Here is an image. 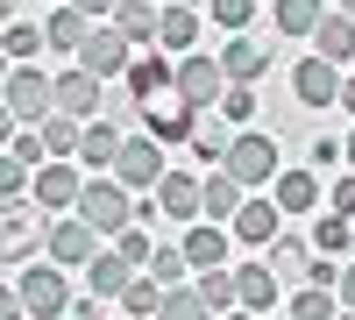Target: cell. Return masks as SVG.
I'll return each mask as SVG.
<instances>
[{
	"label": "cell",
	"mask_w": 355,
	"mask_h": 320,
	"mask_svg": "<svg viewBox=\"0 0 355 320\" xmlns=\"http://www.w3.org/2000/svg\"><path fill=\"white\" fill-rule=\"evenodd\" d=\"M220 171H234L242 185H270L277 178V142L270 135H234V150H227Z\"/></svg>",
	"instance_id": "7"
},
{
	"label": "cell",
	"mask_w": 355,
	"mask_h": 320,
	"mask_svg": "<svg viewBox=\"0 0 355 320\" xmlns=\"http://www.w3.org/2000/svg\"><path fill=\"white\" fill-rule=\"evenodd\" d=\"M341 15H355V0H341Z\"/></svg>",
	"instance_id": "50"
},
{
	"label": "cell",
	"mask_w": 355,
	"mask_h": 320,
	"mask_svg": "<svg viewBox=\"0 0 355 320\" xmlns=\"http://www.w3.org/2000/svg\"><path fill=\"white\" fill-rule=\"evenodd\" d=\"M348 164H355V135H348Z\"/></svg>",
	"instance_id": "51"
},
{
	"label": "cell",
	"mask_w": 355,
	"mask_h": 320,
	"mask_svg": "<svg viewBox=\"0 0 355 320\" xmlns=\"http://www.w3.org/2000/svg\"><path fill=\"white\" fill-rule=\"evenodd\" d=\"M313 50L320 57H327V65H348V57H355V15H327V22H320V36H313Z\"/></svg>",
	"instance_id": "20"
},
{
	"label": "cell",
	"mask_w": 355,
	"mask_h": 320,
	"mask_svg": "<svg viewBox=\"0 0 355 320\" xmlns=\"http://www.w3.org/2000/svg\"><path fill=\"white\" fill-rule=\"evenodd\" d=\"M313 249H320V256H341V249H348V214L313 221Z\"/></svg>",
	"instance_id": "36"
},
{
	"label": "cell",
	"mask_w": 355,
	"mask_h": 320,
	"mask_svg": "<svg viewBox=\"0 0 355 320\" xmlns=\"http://www.w3.org/2000/svg\"><path fill=\"white\" fill-rule=\"evenodd\" d=\"M43 157H50L43 135H15V164H36V171H43Z\"/></svg>",
	"instance_id": "42"
},
{
	"label": "cell",
	"mask_w": 355,
	"mask_h": 320,
	"mask_svg": "<svg viewBox=\"0 0 355 320\" xmlns=\"http://www.w3.org/2000/svg\"><path fill=\"white\" fill-rule=\"evenodd\" d=\"M43 43H50V36H43L36 22H8V57H15V65H36Z\"/></svg>",
	"instance_id": "35"
},
{
	"label": "cell",
	"mask_w": 355,
	"mask_h": 320,
	"mask_svg": "<svg viewBox=\"0 0 355 320\" xmlns=\"http://www.w3.org/2000/svg\"><path fill=\"white\" fill-rule=\"evenodd\" d=\"M220 71H227V85H256L263 71H270V50H263V43H249V36H227Z\"/></svg>",
	"instance_id": "15"
},
{
	"label": "cell",
	"mask_w": 355,
	"mask_h": 320,
	"mask_svg": "<svg viewBox=\"0 0 355 320\" xmlns=\"http://www.w3.org/2000/svg\"><path fill=\"white\" fill-rule=\"evenodd\" d=\"M28 242H36V228H28V214H15V207H8V264H15V271H21Z\"/></svg>",
	"instance_id": "39"
},
{
	"label": "cell",
	"mask_w": 355,
	"mask_h": 320,
	"mask_svg": "<svg viewBox=\"0 0 355 320\" xmlns=\"http://www.w3.org/2000/svg\"><path fill=\"white\" fill-rule=\"evenodd\" d=\"M249 199H242V178L234 171H206V221H227V214H242Z\"/></svg>",
	"instance_id": "24"
},
{
	"label": "cell",
	"mask_w": 355,
	"mask_h": 320,
	"mask_svg": "<svg viewBox=\"0 0 355 320\" xmlns=\"http://www.w3.org/2000/svg\"><path fill=\"white\" fill-rule=\"evenodd\" d=\"M78 221H93L100 235H121V228L135 221V199H128V185L121 178H85V192H78V207H71Z\"/></svg>",
	"instance_id": "2"
},
{
	"label": "cell",
	"mask_w": 355,
	"mask_h": 320,
	"mask_svg": "<svg viewBox=\"0 0 355 320\" xmlns=\"http://www.w3.org/2000/svg\"><path fill=\"white\" fill-rule=\"evenodd\" d=\"M128 65H135V50H128V36L114 22H100L85 36V50H78V71H93V78H128Z\"/></svg>",
	"instance_id": "4"
},
{
	"label": "cell",
	"mask_w": 355,
	"mask_h": 320,
	"mask_svg": "<svg viewBox=\"0 0 355 320\" xmlns=\"http://www.w3.org/2000/svg\"><path fill=\"white\" fill-rule=\"evenodd\" d=\"M277 28L284 36H320V22H327V0H277Z\"/></svg>",
	"instance_id": "25"
},
{
	"label": "cell",
	"mask_w": 355,
	"mask_h": 320,
	"mask_svg": "<svg viewBox=\"0 0 355 320\" xmlns=\"http://www.w3.org/2000/svg\"><path fill=\"white\" fill-rule=\"evenodd\" d=\"M128 285H135V264H128L121 249H107V256L85 264V292H93V299H121Z\"/></svg>",
	"instance_id": "14"
},
{
	"label": "cell",
	"mask_w": 355,
	"mask_h": 320,
	"mask_svg": "<svg viewBox=\"0 0 355 320\" xmlns=\"http://www.w3.org/2000/svg\"><path fill=\"white\" fill-rule=\"evenodd\" d=\"M291 320H341V306H334V285H306V292L291 299Z\"/></svg>",
	"instance_id": "33"
},
{
	"label": "cell",
	"mask_w": 355,
	"mask_h": 320,
	"mask_svg": "<svg viewBox=\"0 0 355 320\" xmlns=\"http://www.w3.org/2000/svg\"><path fill=\"white\" fill-rule=\"evenodd\" d=\"M93 242H100V228H93V221H78V214H71V221H57V228H50V264H93V256H100Z\"/></svg>",
	"instance_id": "11"
},
{
	"label": "cell",
	"mask_w": 355,
	"mask_h": 320,
	"mask_svg": "<svg viewBox=\"0 0 355 320\" xmlns=\"http://www.w3.org/2000/svg\"><path fill=\"white\" fill-rule=\"evenodd\" d=\"M142 121H150V135L157 142H178V135H185L192 142V128H199V107H185V100H150V107H142Z\"/></svg>",
	"instance_id": "13"
},
{
	"label": "cell",
	"mask_w": 355,
	"mask_h": 320,
	"mask_svg": "<svg viewBox=\"0 0 355 320\" xmlns=\"http://www.w3.org/2000/svg\"><path fill=\"white\" fill-rule=\"evenodd\" d=\"M277 221H284V207H277V199H249V207L234 214V235L263 249V242H277Z\"/></svg>",
	"instance_id": "18"
},
{
	"label": "cell",
	"mask_w": 355,
	"mask_h": 320,
	"mask_svg": "<svg viewBox=\"0 0 355 320\" xmlns=\"http://www.w3.org/2000/svg\"><path fill=\"white\" fill-rule=\"evenodd\" d=\"M341 107H348V114H355V78H348V85H341Z\"/></svg>",
	"instance_id": "47"
},
{
	"label": "cell",
	"mask_w": 355,
	"mask_h": 320,
	"mask_svg": "<svg viewBox=\"0 0 355 320\" xmlns=\"http://www.w3.org/2000/svg\"><path fill=\"white\" fill-rule=\"evenodd\" d=\"M157 22H164L157 0H121V8H114V28H121L128 43H157Z\"/></svg>",
	"instance_id": "21"
},
{
	"label": "cell",
	"mask_w": 355,
	"mask_h": 320,
	"mask_svg": "<svg viewBox=\"0 0 355 320\" xmlns=\"http://www.w3.org/2000/svg\"><path fill=\"white\" fill-rule=\"evenodd\" d=\"M270 199H277L284 214H313L320 207V178H313V171H277V192Z\"/></svg>",
	"instance_id": "22"
},
{
	"label": "cell",
	"mask_w": 355,
	"mask_h": 320,
	"mask_svg": "<svg viewBox=\"0 0 355 320\" xmlns=\"http://www.w3.org/2000/svg\"><path fill=\"white\" fill-rule=\"evenodd\" d=\"M334 214H355V171H348V178L334 185Z\"/></svg>",
	"instance_id": "44"
},
{
	"label": "cell",
	"mask_w": 355,
	"mask_h": 320,
	"mask_svg": "<svg viewBox=\"0 0 355 320\" xmlns=\"http://www.w3.org/2000/svg\"><path fill=\"white\" fill-rule=\"evenodd\" d=\"M185 8H214V0H185Z\"/></svg>",
	"instance_id": "49"
},
{
	"label": "cell",
	"mask_w": 355,
	"mask_h": 320,
	"mask_svg": "<svg viewBox=\"0 0 355 320\" xmlns=\"http://www.w3.org/2000/svg\"><path fill=\"white\" fill-rule=\"evenodd\" d=\"M15 292H21V306L36 313V320H57L71 306V292H64V278H57V264H28V271H15Z\"/></svg>",
	"instance_id": "5"
},
{
	"label": "cell",
	"mask_w": 355,
	"mask_h": 320,
	"mask_svg": "<svg viewBox=\"0 0 355 320\" xmlns=\"http://www.w3.org/2000/svg\"><path fill=\"white\" fill-rule=\"evenodd\" d=\"M341 65H327V57H306L299 71H291V93H299L306 107H341Z\"/></svg>",
	"instance_id": "8"
},
{
	"label": "cell",
	"mask_w": 355,
	"mask_h": 320,
	"mask_svg": "<svg viewBox=\"0 0 355 320\" xmlns=\"http://www.w3.org/2000/svg\"><path fill=\"white\" fill-rule=\"evenodd\" d=\"M178 249L192 256V271H220V264H227V228H214V221H192Z\"/></svg>",
	"instance_id": "16"
},
{
	"label": "cell",
	"mask_w": 355,
	"mask_h": 320,
	"mask_svg": "<svg viewBox=\"0 0 355 320\" xmlns=\"http://www.w3.org/2000/svg\"><path fill=\"white\" fill-rule=\"evenodd\" d=\"M178 100L199 107V114H214L227 100V71H220V50H185L178 57Z\"/></svg>",
	"instance_id": "1"
},
{
	"label": "cell",
	"mask_w": 355,
	"mask_h": 320,
	"mask_svg": "<svg viewBox=\"0 0 355 320\" xmlns=\"http://www.w3.org/2000/svg\"><path fill=\"white\" fill-rule=\"evenodd\" d=\"M43 142H50V157H78V142H85V121L57 107L50 121H43Z\"/></svg>",
	"instance_id": "30"
},
{
	"label": "cell",
	"mask_w": 355,
	"mask_h": 320,
	"mask_svg": "<svg viewBox=\"0 0 355 320\" xmlns=\"http://www.w3.org/2000/svg\"><path fill=\"white\" fill-rule=\"evenodd\" d=\"M121 320H128V313H121Z\"/></svg>",
	"instance_id": "53"
},
{
	"label": "cell",
	"mask_w": 355,
	"mask_h": 320,
	"mask_svg": "<svg viewBox=\"0 0 355 320\" xmlns=\"http://www.w3.org/2000/svg\"><path fill=\"white\" fill-rule=\"evenodd\" d=\"M192 285H199V299L214 306V313H234V306H242V278H234V271H199Z\"/></svg>",
	"instance_id": "28"
},
{
	"label": "cell",
	"mask_w": 355,
	"mask_h": 320,
	"mask_svg": "<svg viewBox=\"0 0 355 320\" xmlns=\"http://www.w3.org/2000/svg\"><path fill=\"white\" fill-rule=\"evenodd\" d=\"M57 107L78 114V121H93V114H100V78L93 71H64V78H57Z\"/></svg>",
	"instance_id": "17"
},
{
	"label": "cell",
	"mask_w": 355,
	"mask_h": 320,
	"mask_svg": "<svg viewBox=\"0 0 355 320\" xmlns=\"http://www.w3.org/2000/svg\"><path fill=\"white\" fill-rule=\"evenodd\" d=\"M157 43H164V50H192V43H199V8L171 0V8H164V22H157Z\"/></svg>",
	"instance_id": "23"
},
{
	"label": "cell",
	"mask_w": 355,
	"mask_h": 320,
	"mask_svg": "<svg viewBox=\"0 0 355 320\" xmlns=\"http://www.w3.org/2000/svg\"><path fill=\"white\" fill-rule=\"evenodd\" d=\"M341 320H355V313H348V306H341Z\"/></svg>",
	"instance_id": "52"
},
{
	"label": "cell",
	"mask_w": 355,
	"mask_h": 320,
	"mask_svg": "<svg viewBox=\"0 0 355 320\" xmlns=\"http://www.w3.org/2000/svg\"><path fill=\"white\" fill-rule=\"evenodd\" d=\"M214 22L227 28V36H242V28L256 22V0H214Z\"/></svg>",
	"instance_id": "37"
},
{
	"label": "cell",
	"mask_w": 355,
	"mask_h": 320,
	"mask_svg": "<svg viewBox=\"0 0 355 320\" xmlns=\"http://www.w3.org/2000/svg\"><path fill=\"white\" fill-rule=\"evenodd\" d=\"M341 157H348V142H327V135L313 142V164H341Z\"/></svg>",
	"instance_id": "43"
},
{
	"label": "cell",
	"mask_w": 355,
	"mask_h": 320,
	"mask_svg": "<svg viewBox=\"0 0 355 320\" xmlns=\"http://www.w3.org/2000/svg\"><path fill=\"white\" fill-rule=\"evenodd\" d=\"M220 114H227V121H256V93H249V85H227Z\"/></svg>",
	"instance_id": "41"
},
{
	"label": "cell",
	"mask_w": 355,
	"mask_h": 320,
	"mask_svg": "<svg viewBox=\"0 0 355 320\" xmlns=\"http://www.w3.org/2000/svg\"><path fill=\"white\" fill-rule=\"evenodd\" d=\"M114 178H121L128 192L164 185V142H157V135H128V142H121V164H114Z\"/></svg>",
	"instance_id": "6"
},
{
	"label": "cell",
	"mask_w": 355,
	"mask_h": 320,
	"mask_svg": "<svg viewBox=\"0 0 355 320\" xmlns=\"http://www.w3.org/2000/svg\"><path fill=\"white\" fill-rule=\"evenodd\" d=\"M71 8H78L85 22H93V15H114V8H121V0H71Z\"/></svg>",
	"instance_id": "45"
},
{
	"label": "cell",
	"mask_w": 355,
	"mask_h": 320,
	"mask_svg": "<svg viewBox=\"0 0 355 320\" xmlns=\"http://www.w3.org/2000/svg\"><path fill=\"white\" fill-rule=\"evenodd\" d=\"M185 271H192V256H185V249H157V264H150V278L164 285V292H171V285L185 278Z\"/></svg>",
	"instance_id": "38"
},
{
	"label": "cell",
	"mask_w": 355,
	"mask_h": 320,
	"mask_svg": "<svg viewBox=\"0 0 355 320\" xmlns=\"http://www.w3.org/2000/svg\"><path fill=\"white\" fill-rule=\"evenodd\" d=\"M220 320H256V313H249V306H234V313H220Z\"/></svg>",
	"instance_id": "48"
},
{
	"label": "cell",
	"mask_w": 355,
	"mask_h": 320,
	"mask_svg": "<svg viewBox=\"0 0 355 320\" xmlns=\"http://www.w3.org/2000/svg\"><path fill=\"white\" fill-rule=\"evenodd\" d=\"M43 36H50V50H85V36H93V22H85L78 8H71V0H64V8H57V15H43Z\"/></svg>",
	"instance_id": "19"
},
{
	"label": "cell",
	"mask_w": 355,
	"mask_h": 320,
	"mask_svg": "<svg viewBox=\"0 0 355 320\" xmlns=\"http://www.w3.org/2000/svg\"><path fill=\"white\" fill-rule=\"evenodd\" d=\"M234 278H242V306H249V313H270V306H277V278H270V264H242Z\"/></svg>",
	"instance_id": "29"
},
{
	"label": "cell",
	"mask_w": 355,
	"mask_h": 320,
	"mask_svg": "<svg viewBox=\"0 0 355 320\" xmlns=\"http://www.w3.org/2000/svg\"><path fill=\"white\" fill-rule=\"evenodd\" d=\"M114 249H121L135 271H150V264H157V242H150V228H135V221L121 228V235H114Z\"/></svg>",
	"instance_id": "34"
},
{
	"label": "cell",
	"mask_w": 355,
	"mask_h": 320,
	"mask_svg": "<svg viewBox=\"0 0 355 320\" xmlns=\"http://www.w3.org/2000/svg\"><path fill=\"white\" fill-rule=\"evenodd\" d=\"M157 306H164V285H157L150 271H135V285L121 292V313H128V320H150Z\"/></svg>",
	"instance_id": "32"
},
{
	"label": "cell",
	"mask_w": 355,
	"mask_h": 320,
	"mask_svg": "<svg viewBox=\"0 0 355 320\" xmlns=\"http://www.w3.org/2000/svg\"><path fill=\"white\" fill-rule=\"evenodd\" d=\"M128 93H135V107H150V100L178 93V65H164L157 50H135V65H128Z\"/></svg>",
	"instance_id": "9"
},
{
	"label": "cell",
	"mask_w": 355,
	"mask_h": 320,
	"mask_svg": "<svg viewBox=\"0 0 355 320\" xmlns=\"http://www.w3.org/2000/svg\"><path fill=\"white\" fill-rule=\"evenodd\" d=\"M334 292H341V306H348V313H355V264H348V271H341V285H334Z\"/></svg>",
	"instance_id": "46"
},
{
	"label": "cell",
	"mask_w": 355,
	"mask_h": 320,
	"mask_svg": "<svg viewBox=\"0 0 355 320\" xmlns=\"http://www.w3.org/2000/svg\"><path fill=\"white\" fill-rule=\"evenodd\" d=\"M121 128L114 121H85V142H78V164H121Z\"/></svg>",
	"instance_id": "27"
},
{
	"label": "cell",
	"mask_w": 355,
	"mask_h": 320,
	"mask_svg": "<svg viewBox=\"0 0 355 320\" xmlns=\"http://www.w3.org/2000/svg\"><path fill=\"white\" fill-rule=\"evenodd\" d=\"M157 320H214V306L199 299V285H171L164 306H157Z\"/></svg>",
	"instance_id": "31"
},
{
	"label": "cell",
	"mask_w": 355,
	"mask_h": 320,
	"mask_svg": "<svg viewBox=\"0 0 355 320\" xmlns=\"http://www.w3.org/2000/svg\"><path fill=\"white\" fill-rule=\"evenodd\" d=\"M78 192H85V178H78L71 164H43V171H36V207H43V214L78 207Z\"/></svg>",
	"instance_id": "12"
},
{
	"label": "cell",
	"mask_w": 355,
	"mask_h": 320,
	"mask_svg": "<svg viewBox=\"0 0 355 320\" xmlns=\"http://www.w3.org/2000/svg\"><path fill=\"white\" fill-rule=\"evenodd\" d=\"M50 107H57V78L36 65H15L8 71V114L15 121H50Z\"/></svg>",
	"instance_id": "3"
},
{
	"label": "cell",
	"mask_w": 355,
	"mask_h": 320,
	"mask_svg": "<svg viewBox=\"0 0 355 320\" xmlns=\"http://www.w3.org/2000/svg\"><path fill=\"white\" fill-rule=\"evenodd\" d=\"M192 150H199L206 164H227L234 135H227V114H220V107H214V114H199V128H192Z\"/></svg>",
	"instance_id": "26"
},
{
	"label": "cell",
	"mask_w": 355,
	"mask_h": 320,
	"mask_svg": "<svg viewBox=\"0 0 355 320\" xmlns=\"http://www.w3.org/2000/svg\"><path fill=\"white\" fill-rule=\"evenodd\" d=\"M270 264H277V278H306V285H313V271H320L306 249H270Z\"/></svg>",
	"instance_id": "40"
},
{
	"label": "cell",
	"mask_w": 355,
	"mask_h": 320,
	"mask_svg": "<svg viewBox=\"0 0 355 320\" xmlns=\"http://www.w3.org/2000/svg\"><path fill=\"white\" fill-rule=\"evenodd\" d=\"M157 207H164V221H192V214H206V178L164 171V185H157Z\"/></svg>",
	"instance_id": "10"
}]
</instances>
